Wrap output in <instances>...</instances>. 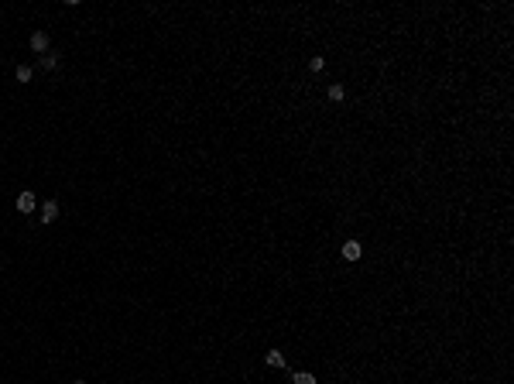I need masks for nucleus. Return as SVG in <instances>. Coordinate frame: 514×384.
Returning <instances> with one entry per match:
<instances>
[{"mask_svg": "<svg viewBox=\"0 0 514 384\" xmlns=\"http://www.w3.org/2000/svg\"><path fill=\"white\" fill-rule=\"evenodd\" d=\"M28 45H31V52H38V55H48V35H45V31H35Z\"/></svg>", "mask_w": 514, "mask_h": 384, "instance_id": "nucleus-1", "label": "nucleus"}, {"mask_svg": "<svg viewBox=\"0 0 514 384\" xmlns=\"http://www.w3.org/2000/svg\"><path fill=\"white\" fill-rule=\"evenodd\" d=\"M55 220H58V203L55 199L41 203V223H55Z\"/></svg>", "mask_w": 514, "mask_h": 384, "instance_id": "nucleus-2", "label": "nucleus"}, {"mask_svg": "<svg viewBox=\"0 0 514 384\" xmlns=\"http://www.w3.org/2000/svg\"><path fill=\"white\" fill-rule=\"evenodd\" d=\"M35 206H38L35 192H21V196H18V210L21 213H35Z\"/></svg>", "mask_w": 514, "mask_h": 384, "instance_id": "nucleus-3", "label": "nucleus"}, {"mask_svg": "<svg viewBox=\"0 0 514 384\" xmlns=\"http://www.w3.org/2000/svg\"><path fill=\"white\" fill-rule=\"evenodd\" d=\"M360 254H363V247L357 244V240H346V244H343V257H346V261H360Z\"/></svg>", "mask_w": 514, "mask_h": 384, "instance_id": "nucleus-4", "label": "nucleus"}, {"mask_svg": "<svg viewBox=\"0 0 514 384\" xmlns=\"http://www.w3.org/2000/svg\"><path fill=\"white\" fill-rule=\"evenodd\" d=\"M264 360H267V367H285V353L281 350H267Z\"/></svg>", "mask_w": 514, "mask_h": 384, "instance_id": "nucleus-5", "label": "nucleus"}, {"mask_svg": "<svg viewBox=\"0 0 514 384\" xmlns=\"http://www.w3.org/2000/svg\"><path fill=\"white\" fill-rule=\"evenodd\" d=\"M14 76H18V82H31L35 69H31V65H18V72H14Z\"/></svg>", "mask_w": 514, "mask_h": 384, "instance_id": "nucleus-6", "label": "nucleus"}, {"mask_svg": "<svg viewBox=\"0 0 514 384\" xmlns=\"http://www.w3.org/2000/svg\"><path fill=\"white\" fill-rule=\"evenodd\" d=\"M291 381H295V384H316V374H309V370H298V374H291Z\"/></svg>", "mask_w": 514, "mask_h": 384, "instance_id": "nucleus-7", "label": "nucleus"}, {"mask_svg": "<svg viewBox=\"0 0 514 384\" xmlns=\"http://www.w3.org/2000/svg\"><path fill=\"white\" fill-rule=\"evenodd\" d=\"M343 96H346V89H343L340 82H333V86H329V100H333V103H340Z\"/></svg>", "mask_w": 514, "mask_h": 384, "instance_id": "nucleus-8", "label": "nucleus"}, {"mask_svg": "<svg viewBox=\"0 0 514 384\" xmlns=\"http://www.w3.org/2000/svg\"><path fill=\"white\" fill-rule=\"evenodd\" d=\"M55 65H58V55H55V52L41 55V69H55Z\"/></svg>", "mask_w": 514, "mask_h": 384, "instance_id": "nucleus-9", "label": "nucleus"}, {"mask_svg": "<svg viewBox=\"0 0 514 384\" xmlns=\"http://www.w3.org/2000/svg\"><path fill=\"white\" fill-rule=\"evenodd\" d=\"M323 65H326V58H323V55H312V58H309V69H312V72H319Z\"/></svg>", "mask_w": 514, "mask_h": 384, "instance_id": "nucleus-10", "label": "nucleus"}, {"mask_svg": "<svg viewBox=\"0 0 514 384\" xmlns=\"http://www.w3.org/2000/svg\"><path fill=\"white\" fill-rule=\"evenodd\" d=\"M76 384H86V381H76Z\"/></svg>", "mask_w": 514, "mask_h": 384, "instance_id": "nucleus-11", "label": "nucleus"}]
</instances>
